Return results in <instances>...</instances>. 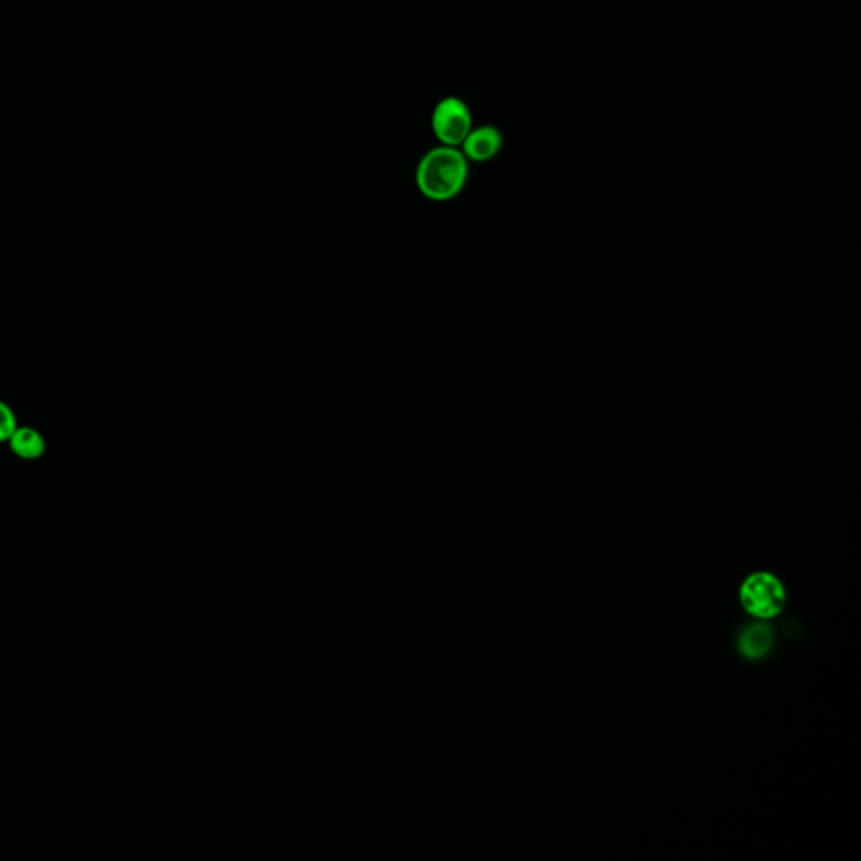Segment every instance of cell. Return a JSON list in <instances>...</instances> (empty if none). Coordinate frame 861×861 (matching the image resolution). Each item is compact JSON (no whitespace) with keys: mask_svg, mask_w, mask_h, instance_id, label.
Instances as JSON below:
<instances>
[{"mask_svg":"<svg viewBox=\"0 0 861 861\" xmlns=\"http://www.w3.org/2000/svg\"><path fill=\"white\" fill-rule=\"evenodd\" d=\"M781 636L787 637V640H794V641L804 640L806 637L804 623L797 618L784 619V621L781 623Z\"/></svg>","mask_w":861,"mask_h":861,"instance_id":"cell-1","label":"cell"}]
</instances>
